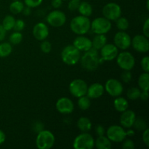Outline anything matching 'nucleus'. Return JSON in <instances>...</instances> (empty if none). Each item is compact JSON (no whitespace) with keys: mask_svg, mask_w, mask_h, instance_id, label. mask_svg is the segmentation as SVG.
Returning <instances> with one entry per match:
<instances>
[{"mask_svg":"<svg viewBox=\"0 0 149 149\" xmlns=\"http://www.w3.org/2000/svg\"><path fill=\"white\" fill-rule=\"evenodd\" d=\"M107 138L114 143H121L126 138L127 134L123 127L119 125H111L106 132Z\"/></svg>","mask_w":149,"mask_h":149,"instance_id":"8","label":"nucleus"},{"mask_svg":"<svg viewBox=\"0 0 149 149\" xmlns=\"http://www.w3.org/2000/svg\"><path fill=\"white\" fill-rule=\"evenodd\" d=\"M9 40H10V42L12 45H19L23 40V34L19 31L13 32L10 34Z\"/></svg>","mask_w":149,"mask_h":149,"instance_id":"34","label":"nucleus"},{"mask_svg":"<svg viewBox=\"0 0 149 149\" xmlns=\"http://www.w3.org/2000/svg\"><path fill=\"white\" fill-rule=\"evenodd\" d=\"M80 0H70L68 4V8L70 11H76L79 6Z\"/></svg>","mask_w":149,"mask_h":149,"instance_id":"38","label":"nucleus"},{"mask_svg":"<svg viewBox=\"0 0 149 149\" xmlns=\"http://www.w3.org/2000/svg\"><path fill=\"white\" fill-rule=\"evenodd\" d=\"M23 8H24V4L20 0H15L10 5V11L14 15L22 13Z\"/></svg>","mask_w":149,"mask_h":149,"instance_id":"27","label":"nucleus"},{"mask_svg":"<svg viewBox=\"0 0 149 149\" xmlns=\"http://www.w3.org/2000/svg\"><path fill=\"white\" fill-rule=\"evenodd\" d=\"M148 3H149V0H147V1H146V8H147V10H149V7H148Z\"/></svg>","mask_w":149,"mask_h":149,"instance_id":"52","label":"nucleus"},{"mask_svg":"<svg viewBox=\"0 0 149 149\" xmlns=\"http://www.w3.org/2000/svg\"><path fill=\"white\" fill-rule=\"evenodd\" d=\"M77 126L82 132H88L92 129V122L89 118L82 116L78 119Z\"/></svg>","mask_w":149,"mask_h":149,"instance_id":"21","label":"nucleus"},{"mask_svg":"<svg viewBox=\"0 0 149 149\" xmlns=\"http://www.w3.org/2000/svg\"><path fill=\"white\" fill-rule=\"evenodd\" d=\"M118 48L114 44L106 43L100 49V63L103 61H111L114 60L119 53Z\"/></svg>","mask_w":149,"mask_h":149,"instance_id":"10","label":"nucleus"},{"mask_svg":"<svg viewBox=\"0 0 149 149\" xmlns=\"http://www.w3.org/2000/svg\"><path fill=\"white\" fill-rule=\"evenodd\" d=\"M79 100L77 103H78V106L79 109L82 111H86L87 109H90L91 106V100L89 97L87 95H83L81 97H78Z\"/></svg>","mask_w":149,"mask_h":149,"instance_id":"28","label":"nucleus"},{"mask_svg":"<svg viewBox=\"0 0 149 149\" xmlns=\"http://www.w3.org/2000/svg\"><path fill=\"white\" fill-rule=\"evenodd\" d=\"M73 147L75 149H93L95 147V140L88 132H81L74 140Z\"/></svg>","mask_w":149,"mask_h":149,"instance_id":"5","label":"nucleus"},{"mask_svg":"<svg viewBox=\"0 0 149 149\" xmlns=\"http://www.w3.org/2000/svg\"><path fill=\"white\" fill-rule=\"evenodd\" d=\"M116 58L119 67L124 71H130L135 65V58L130 52L123 51L118 53Z\"/></svg>","mask_w":149,"mask_h":149,"instance_id":"7","label":"nucleus"},{"mask_svg":"<svg viewBox=\"0 0 149 149\" xmlns=\"http://www.w3.org/2000/svg\"><path fill=\"white\" fill-rule=\"evenodd\" d=\"M116 27L119 31H126L129 28L130 23L127 19L124 17H119L116 20Z\"/></svg>","mask_w":149,"mask_h":149,"instance_id":"32","label":"nucleus"},{"mask_svg":"<svg viewBox=\"0 0 149 149\" xmlns=\"http://www.w3.org/2000/svg\"><path fill=\"white\" fill-rule=\"evenodd\" d=\"M113 106L114 109L119 112H123L126 111L129 107V103L127 100L123 97H116L114 101H113Z\"/></svg>","mask_w":149,"mask_h":149,"instance_id":"23","label":"nucleus"},{"mask_svg":"<svg viewBox=\"0 0 149 149\" xmlns=\"http://www.w3.org/2000/svg\"><path fill=\"white\" fill-rule=\"evenodd\" d=\"M25 26H26V23H25V22L22 19H17V20H15L13 29L15 30V31L20 32L24 29Z\"/></svg>","mask_w":149,"mask_h":149,"instance_id":"37","label":"nucleus"},{"mask_svg":"<svg viewBox=\"0 0 149 149\" xmlns=\"http://www.w3.org/2000/svg\"><path fill=\"white\" fill-rule=\"evenodd\" d=\"M107 43V37L105 34H96L92 41L93 48L100 50Z\"/></svg>","mask_w":149,"mask_h":149,"instance_id":"24","label":"nucleus"},{"mask_svg":"<svg viewBox=\"0 0 149 149\" xmlns=\"http://www.w3.org/2000/svg\"><path fill=\"white\" fill-rule=\"evenodd\" d=\"M22 13H23V14L25 16H29L31 15V8L29 7H27V6L26 7H24Z\"/></svg>","mask_w":149,"mask_h":149,"instance_id":"49","label":"nucleus"},{"mask_svg":"<svg viewBox=\"0 0 149 149\" xmlns=\"http://www.w3.org/2000/svg\"><path fill=\"white\" fill-rule=\"evenodd\" d=\"M95 147L97 149H111L112 147L111 141L104 135L98 136L95 141Z\"/></svg>","mask_w":149,"mask_h":149,"instance_id":"22","label":"nucleus"},{"mask_svg":"<svg viewBox=\"0 0 149 149\" xmlns=\"http://www.w3.org/2000/svg\"><path fill=\"white\" fill-rule=\"evenodd\" d=\"M132 127L135 128V130L140 131V132L145 130L146 128H148L147 127L146 122L145 121V119H143V118L141 117L135 118V122H134Z\"/></svg>","mask_w":149,"mask_h":149,"instance_id":"31","label":"nucleus"},{"mask_svg":"<svg viewBox=\"0 0 149 149\" xmlns=\"http://www.w3.org/2000/svg\"><path fill=\"white\" fill-rule=\"evenodd\" d=\"M141 100H143V101H146V100H148V91H143L141 93V95H140V97Z\"/></svg>","mask_w":149,"mask_h":149,"instance_id":"47","label":"nucleus"},{"mask_svg":"<svg viewBox=\"0 0 149 149\" xmlns=\"http://www.w3.org/2000/svg\"><path fill=\"white\" fill-rule=\"evenodd\" d=\"M77 10L81 15L86 16V17H90L93 14V7L87 1L80 2Z\"/></svg>","mask_w":149,"mask_h":149,"instance_id":"25","label":"nucleus"},{"mask_svg":"<svg viewBox=\"0 0 149 149\" xmlns=\"http://www.w3.org/2000/svg\"><path fill=\"white\" fill-rule=\"evenodd\" d=\"M32 128H33V131H34L35 132L38 133V132H41L42 130H44V125L42 123V122H35L34 124H33Z\"/></svg>","mask_w":149,"mask_h":149,"instance_id":"42","label":"nucleus"},{"mask_svg":"<svg viewBox=\"0 0 149 149\" xmlns=\"http://www.w3.org/2000/svg\"><path fill=\"white\" fill-rule=\"evenodd\" d=\"M43 0H24V3L27 7L31 8H35L41 5Z\"/></svg>","mask_w":149,"mask_h":149,"instance_id":"36","label":"nucleus"},{"mask_svg":"<svg viewBox=\"0 0 149 149\" xmlns=\"http://www.w3.org/2000/svg\"><path fill=\"white\" fill-rule=\"evenodd\" d=\"M132 74L130 71H124L121 75L122 80L125 83H129L132 80Z\"/></svg>","mask_w":149,"mask_h":149,"instance_id":"41","label":"nucleus"},{"mask_svg":"<svg viewBox=\"0 0 149 149\" xmlns=\"http://www.w3.org/2000/svg\"><path fill=\"white\" fill-rule=\"evenodd\" d=\"M73 45L80 52L81 51L86 52L93 47L92 41L89 38L85 37L83 35H79V36H77L74 40Z\"/></svg>","mask_w":149,"mask_h":149,"instance_id":"19","label":"nucleus"},{"mask_svg":"<svg viewBox=\"0 0 149 149\" xmlns=\"http://www.w3.org/2000/svg\"><path fill=\"white\" fill-rule=\"evenodd\" d=\"M6 36V31L1 25H0V42L4 40Z\"/></svg>","mask_w":149,"mask_h":149,"instance_id":"48","label":"nucleus"},{"mask_svg":"<svg viewBox=\"0 0 149 149\" xmlns=\"http://www.w3.org/2000/svg\"><path fill=\"white\" fill-rule=\"evenodd\" d=\"M111 23L104 17L95 18L90 25V29L95 34H106L111 29Z\"/></svg>","mask_w":149,"mask_h":149,"instance_id":"6","label":"nucleus"},{"mask_svg":"<svg viewBox=\"0 0 149 149\" xmlns=\"http://www.w3.org/2000/svg\"><path fill=\"white\" fill-rule=\"evenodd\" d=\"M47 21L52 27H61L66 22V15L61 10H53L47 15Z\"/></svg>","mask_w":149,"mask_h":149,"instance_id":"11","label":"nucleus"},{"mask_svg":"<svg viewBox=\"0 0 149 149\" xmlns=\"http://www.w3.org/2000/svg\"><path fill=\"white\" fill-rule=\"evenodd\" d=\"M103 17L109 20L110 21H116L122 15V8L118 4L114 2H110L106 4L103 7Z\"/></svg>","mask_w":149,"mask_h":149,"instance_id":"9","label":"nucleus"},{"mask_svg":"<svg viewBox=\"0 0 149 149\" xmlns=\"http://www.w3.org/2000/svg\"><path fill=\"white\" fill-rule=\"evenodd\" d=\"M105 91L104 87L100 83H93L87 87V96L90 99L99 98L103 95Z\"/></svg>","mask_w":149,"mask_h":149,"instance_id":"20","label":"nucleus"},{"mask_svg":"<svg viewBox=\"0 0 149 149\" xmlns=\"http://www.w3.org/2000/svg\"><path fill=\"white\" fill-rule=\"evenodd\" d=\"M131 39L130 36L125 31H120L117 32L114 35L113 37V42L114 45L118 49H120L122 50H125L128 49L131 46Z\"/></svg>","mask_w":149,"mask_h":149,"instance_id":"15","label":"nucleus"},{"mask_svg":"<svg viewBox=\"0 0 149 149\" xmlns=\"http://www.w3.org/2000/svg\"><path fill=\"white\" fill-rule=\"evenodd\" d=\"M15 20V18L13 15H7L3 19L2 25L1 26L5 29L6 31H10L12 29H13V28H14Z\"/></svg>","mask_w":149,"mask_h":149,"instance_id":"30","label":"nucleus"},{"mask_svg":"<svg viewBox=\"0 0 149 149\" xmlns=\"http://www.w3.org/2000/svg\"><path fill=\"white\" fill-rule=\"evenodd\" d=\"M81 58V65L84 69L89 71H93L97 69L100 65V54L97 49L92 47Z\"/></svg>","mask_w":149,"mask_h":149,"instance_id":"1","label":"nucleus"},{"mask_svg":"<svg viewBox=\"0 0 149 149\" xmlns=\"http://www.w3.org/2000/svg\"><path fill=\"white\" fill-rule=\"evenodd\" d=\"M126 134H127V136L132 137L135 135V131H134L133 130H129L126 131Z\"/></svg>","mask_w":149,"mask_h":149,"instance_id":"51","label":"nucleus"},{"mask_svg":"<svg viewBox=\"0 0 149 149\" xmlns=\"http://www.w3.org/2000/svg\"><path fill=\"white\" fill-rule=\"evenodd\" d=\"M143 141L147 147H149V130L148 128L143 131Z\"/></svg>","mask_w":149,"mask_h":149,"instance_id":"43","label":"nucleus"},{"mask_svg":"<svg viewBox=\"0 0 149 149\" xmlns=\"http://www.w3.org/2000/svg\"><path fill=\"white\" fill-rule=\"evenodd\" d=\"M41 50L44 53H49L52 50V45L49 42L46 40H43L40 45Z\"/></svg>","mask_w":149,"mask_h":149,"instance_id":"35","label":"nucleus"},{"mask_svg":"<svg viewBox=\"0 0 149 149\" xmlns=\"http://www.w3.org/2000/svg\"><path fill=\"white\" fill-rule=\"evenodd\" d=\"M91 21L88 17L78 15L71 19L70 22L71 30L77 35H84L90 30Z\"/></svg>","mask_w":149,"mask_h":149,"instance_id":"2","label":"nucleus"},{"mask_svg":"<svg viewBox=\"0 0 149 149\" xmlns=\"http://www.w3.org/2000/svg\"><path fill=\"white\" fill-rule=\"evenodd\" d=\"M56 109L62 114H69L74 110V104L71 99L68 97H61L56 102Z\"/></svg>","mask_w":149,"mask_h":149,"instance_id":"16","label":"nucleus"},{"mask_svg":"<svg viewBox=\"0 0 149 149\" xmlns=\"http://www.w3.org/2000/svg\"><path fill=\"white\" fill-rule=\"evenodd\" d=\"M63 1H65V0H63Z\"/></svg>","mask_w":149,"mask_h":149,"instance_id":"53","label":"nucleus"},{"mask_svg":"<svg viewBox=\"0 0 149 149\" xmlns=\"http://www.w3.org/2000/svg\"><path fill=\"white\" fill-rule=\"evenodd\" d=\"M141 90L138 87H131L127 90V96L130 100H137L140 97V95H141Z\"/></svg>","mask_w":149,"mask_h":149,"instance_id":"33","label":"nucleus"},{"mask_svg":"<svg viewBox=\"0 0 149 149\" xmlns=\"http://www.w3.org/2000/svg\"><path fill=\"white\" fill-rule=\"evenodd\" d=\"M33 36L38 41H43L49 36V28L45 23H38L33 28Z\"/></svg>","mask_w":149,"mask_h":149,"instance_id":"17","label":"nucleus"},{"mask_svg":"<svg viewBox=\"0 0 149 149\" xmlns=\"http://www.w3.org/2000/svg\"><path fill=\"white\" fill-rule=\"evenodd\" d=\"M63 0H52V6L55 9H58L62 6Z\"/></svg>","mask_w":149,"mask_h":149,"instance_id":"46","label":"nucleus"},{"mask_svg":"<svg viewBox=\"0 0 149 149\" xmlns=\"http://www.w3.org/2000/svg\"><path fill=\"white\" fill-rule=\"evenodd\" d=\"M122 148L124 149H134L135 148V143L131 139H126L125 138L122 141Z\"/></svg>","mask_w":149,"mask_h":149,"instance_id":"39","label":"nucleus"},{"mask_svg":"<svg viewBox=\"0 0 149 149\" xmlns=\"http://www.w3.org/2000/svg\"><path fill=\"white\" fill-rule=\"evenodd\" d=\"M95 133L96 135H97V136H101V135H104V134L106 133V130L102 125H98L95 127Z\"/></svg>","mask_w":149,"mask_h":149,"instance_id":"45","label":"nucleus"},{"mask_svg":"<svg viewBox=\"0 0 149 149\" xmlns=\"http://www.w3.org/2000/svg\"><path fill=\"white\" fill-rule=\"evenodd\" d=\"M13 52V47L8 42L0 44V58H6Z\"/></svg>","mask_w":149,"mask_h":149,"instance_id":"29","label":"nucleus"},{"mask_svg":"<svg viewBox=\"0 0 149 149\" xmlns=\"http://www.w3.org/2000/svg\"><path fill=\"white\" fill-rule=\"evenodd\" d=\"M87 84L83 79H77L70 83L69 91L73 96L79 97L87 94Z\"/></svg>","mask_w":149,"mask_h":149,"instance_id":"12","label":"nucleus"},{"mask_svg":"<svg viewBox=\"0 0 149 149\" xmlns=\"http://www.w3.org/2000/svg\"><path fill=\"white\" fill-rule=\"evenodd\" d=\"M6 140V135L1 130H0V145L4 143Z\"/></svg>","mask_w":149,"mask_h":149,"instance_id":"50","label":"nucleus"},{"mask_svg":"<svg viewBox=\"0 0 149 149\" xmlns=\"http://www.w3.org/2000/svg\"><path fill=\"white\" fill-rule=\"evenodd\" d=\"M143 35L146 37H149V18H147L144 22L143 26Z\"/></svg>","mask_w":149,"mask_h":149,"instance_id":"44","label":"nucleus"},{"mask_svg":"<svg viewBox=\"0 0 149 149\" xmlns=\"http://www.w3.org/2000/svg\"><path fill=\"white\" fill-rule=\"evenodd\" d=\"M13 1H15V0H13Z\"/></svg>","mask_w":149,"mask_h":149,"instance_id":"54","label":"nucleus"},{"mask_svg":"<svg viewBox=\"0 0 149 149\" xmlns=\"http://www.w3.org/2000/svg\"><path fill=\"white\" fill-rule=\"evenodd\" d=\"M80 58V51L74 45H68L65 47L61 52V59L67 65H76L79 61Z\"/></svg>","mask_w":149,"mask_h":149,"instance_id":"4","label":"nucleus"},{"mask_svg":"<svg viewBox=\"0 0 149 149\" xmlns=\"http://www.w3.org/2000/svg\"><path fill=\"white\" fill-rule=\"evenodd\" d=\"M105 90L111 97H118L122 94L124 87L122 82L116 79H110L105 84Z\"/></svg>","mask_w":149,"mask_h":149,"instance_id":"13","label":"nucleus"},{"mask_svg":"<svg viewBox=\"0 0 149 149\" xmlns=\"http://www.w3.org/2000/svg\"><path fill=\"white\" fill-rule=\"evenodd\" d=\"M138 86L143 91H148L149 74L148 72H144L140 75L138 78Z\"/></svg>","mask_w":149,"mask_h":149,"instance_id":"26","label":"nucleus"},{"mask_svg":"<svg viewBox=\"0 0 149 149\" xmlns=\"http://www.w3.org/2000/svg\"><path fill=\"white\" fill-rule=\"evenodd\" d=\"M131 45L135 51L141 53H146L149 50L148 38L144 35H136L132 38Z\"/></svg>","mask_w":149,"mask_h":149,"instance_id":"14","label":"nucleus"},{"mask_svg":"<svg viewBox=\"0 0 149 149\" xmlns=\"http://www.w3.org/2000/svg\"><path fill=\"white\" fill-rule=\"evenodd\" d=\"M136 118V114L135 112L132 110H128L127 109L126 111L122 112V114L120 116V122L121 125L123 127L130 129L133 125L134 122Z\"/></svg>","mask_w":149,"mask_h":149,"instance_id":"18","label":"nucleus"},{"mask_svg":"<svg viewBox=\"0 0 149 149\" xmlns=\"http://www.w3.org/2000/svg\"><path fill=\"white\" fill-rule=\"evenodd\" d=\"M55 142V135L51 131L44 129L37 133L36 146L39 149H49L52 148Z\"/></svg>","mask_w":149,"mask_h":149,"instance_id":"3","label":"nucleus"},{"mask_svg":"<svg viewBox=\"0 0 149 149\" xmlns=\"http://www.w3.org/2000/svg\"><path fill=\"white\" fill-rule=\"evenodd\" d=\"M141 68L145 72H148L149 71V57L145 56L142 58L141 61Z\"/></svg>","mask_w":149,"mask_h":149,"instance_id":"40","label":"nucleus"}]
</instances>
